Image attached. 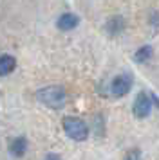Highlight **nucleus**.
Here are the masks:
<instances>
[{"label": "nucleus", "instance_id": "9b49d317", "mask_svg": "<svg viewBox=\"0 0 159 160\" xmlns=\"http://www.w3.org/2000/svg\"><path fill=\"white\" fill-rule=\"evenodd\" d=\"M139 153H127V158H137Z\"/></svg>", "mask_w": 159, "mask_h": 160}, {"label": "nucleus", "instance_id": "7ed1b4c3", "mask_svg": "<svg viewBox=\"0 0 159 160\" xmlns=\"http://www.w3.org/2000/svg\"><path fill=\"white\" fill-rule=\"evenodd\" d=\"M132 110H134V115H136L137 119H145V117H148L150 115V110H152V97L148 94H145V92L137 94Z\"/></svg>", "mask_w": 159, "mask_h": 160}, {"label": "nucleus", "instance_id": "1a4fd4ad", "mask_svg": "<svg viewBox=\"0 0 159 160\" xmlns=\"http://www.w3.org/2000/svg\"><path fill=\"white\" fill-rule=\"evenodd\" d=\"M150 58H152V47L150 45H145L141 49H137V52L134 54V59H136L137 63H146Z\"/></svg>", "mask_w": 159, "mask_h": 160}, {"label": "nucleus", "instance_id": "39448f33", "mask_svg": "<svg viewBox=\"0 0 159 160\" xmlns=\"http://www.w3.org/2000/svg\"><path fill=\"white\" fill-rule=\"evenodd\" d=\"M78 23H80V18L74 15V13H63V15L56 20L58 29H62V31H71V29H74Z\"/></svg>", "mask_w": 159, "mask_h": 160}, {"label": "nucleus", "instance_id": "20e7f679", "mask_svg": "<svg viewBox=\"0 0 159 160\" xmlns=\"http://www.w3.org/2000/svg\"><path fill=\"white\" fill-rule=\"evenodd\" d=\"M130 88H132V78L123 74V76L114 78L112 85H110V92L116 97H123V95H127L130 92Z\"/></svg>", "mask_w": 159, "mask_h": 160}, {"label": "nucleus", "instance_id": "f8f14e48", "mask_svg": "<svg viewBox=\"0 0 159 160\" xmlns=\"http://www.w3.org/2000/svg\"><path fill=\"white\" fill-rule=\"evenodd\" d=\"M47 158H51V160H58V158H60V155H49Z\"/></svg>", "mask_w": 159, "mask_h": 160}, {"label": "nucleus", "instance_id": "423d86ee", "mask_svg": "<svg viewBox=\"0 0 159 160\" xmlns=\"http://www.w3.org/2000/svg\"><path fill=\"white\" fill-rule=\"evenodd\" d=\"M9 151H11V155H14V157L25 155V151H27V140H25L24 137L13 138L11 144H9Z\"/></svg>", "mask_w": 159, "mask_h": 160}, {"label": "nucleus", "instance_id": "f257e3e1", "mask_svg": "<svg viewBox=\"0 0 159 160\" xmlns=\"http://www.w3.org/2000/svg\"><path fill=\"white\" fill-rule=\"evenodd\" d=\"M38 101H42L45 106H49L52 110L63 108L65 101H67V94L62 87H56V85H51V87H45L42 90H38Z\"/></svg>", "mask_w": 159, "mask_h": 160}, {"label": "nucleus", "instance_id": "6e6552de", "mask_svg": "<svg viewBox=\"0 0 159 160\" xmlns=\"http://www.w3.org/2000/svg\"><path fill=\"white\" fill-rule=\"evenodd\" d=\"M14 67H16V61H14L13 56H9V54L0 56V76H7V74H11L14 70Z\"/></svg>", "mask_w": 159, "mask_h": 160}, {"label": "nucleus", "instance_id": "f03ea898", "mask_svg": "<svg viewBox=\"0 0 159 160\" xmlns=\"http://www.w3.org/2000/svg\"><path fill=\"white\" fill-rule=\"evenodd\" d=\"M63 130L65 133L72 138V140H76V142H83L87 137H89V128H87V124L78 119V117H65L63 119Z\"/></svg>", "mask_w": 159, "mask_h": 160}, {"label": "nucleus", "instance_id": "9d476101", "mask_svg": "<svg viewBox=\"0 0 159 160\" xmlns=\"http://www.w3.org/2000/svg\"><path fill=\"white\" fill-rule=\"evenodd\" d=\"M150 23L154 25V27H159V13H152V20Z\"/></svg>", "mask_w": 159, "mask_h": 160}, {"label": "nucleus", "instance_id": "0eeeda50", "mask_svg": "<svg viewBox=\"0 0 159 160\" xmlns=\"http://www.w3.org/2000/svg\"><path fill=\"white\" fill-rule=\"evenodd\" d=\"M125 29V20H123L121 16H112V18H108L107 25H105V31H107L108 34H119L121 31Z\"/></svg>", "mask_w": 159, "mask_h": 160}]
</instances>
